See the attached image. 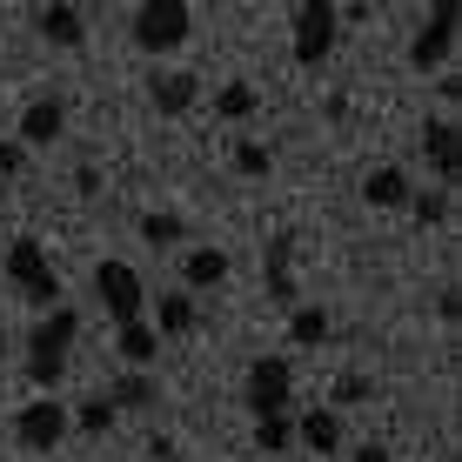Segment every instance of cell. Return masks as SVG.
Listing matches in <instances>:
<instances>
[{
  "mask_svg": "<svg viewBox=\"0 0 462 462\" xmlns=\"http://www.w3.org/2000/svg\"><path fill=\"white\" fill-rule=\"evenodd\" d=\"M289 442H295L289 409H268V416H254V449H262V456H282Z\"/></svg>",
  "mask_w": 462,
  "mask_h": 462,
  "instance_id": "7402d4cb",
  "label": "cell"
},
{
  "mask_svg": "<svg viewBox=\"0 0 462 462\" xmlns=\"http://www.w3.org/2000/svg\"><path fill=\"white\" fill-rule=\"evenodd\" d=\"M94 295H101V309L115 315V322H134V315L148 309V282H141L134 262H101L94 268Z\"/></svg>",
  "mask_w": 462,
  "mask_h": 462,
  "instance_id": "8992f818",
  "label": "cell"
},
{
  "mask_svg": "<svg viewBox=\"0 0 462 462\" xmlns=\"http://www.w3.org/2000/svg\"><path fill=\"white\" fill-rule=\"evenodd\" d=\"M409 188H416V181H409V174L395 168V162H382V168L362 174V201H369V208H402Z\"/></svg>",
  "mask_w": 462,
  "mask_h": 462,
  "instance_id": "9a60e30c",
  "label": "cell"
},
{
  "mask_svg": "<svg viewBox=\"0 0 462 462\" xmlns=\"http://www.w3.org/2000/svg\"><path fill=\"white\" fill-rule=\"evenodd\" d=\"M0 356H7V328H0Z\"/></svg>",
  "mask_w": 462,
  "mask_h": 462,
  "instance_id": "f1b7e54d",
  "label": "cell"
},
{
  "mask_svg": "<svg viewBox=\"0 0 462 462\" xmlns=\"http://www.w3.org/2000/svg\"><path fill=\"white\" fill-rule=\"evenodd\" d=\"M254 107H262V94H254L248 81H228V88H215V115H221V121H248Z\"/></svg>",
  "mask_w": 462,
  "mask_h": 462,
  "instance_id": "603a6c76",
  "label": "cell"
},
{
  "mask_svg": "<svg viewBox=\"0 0 462 462\" xmlns=\"http://www.w3.org/2000/svg\"><path fill=\"white\" fill-rule=\"evenodd\" d=\"M235 174H248V181H262L268 168H275V148H268V141H235Z\"/></svg>",
  "mask_w": 462,
  "mask_h": 462,
  "instance_id": "d4e9b609",
  "label": "cell"
},
{
  "mask_svg": "<svg viewBox=\"0 0 462 462\" xmlns=\"http://www.w3.org/2000/svg\"><path fill=\"white\" fill-rule=\"evenodd\" d=\"M336 34H342V7L336 0H295V68L315 74L328 54H336Z\"/></svg>",
  "mask_w": 462,
  "mask_h": 462,
  "instance_id": "3957f363",
  "label": "cell"
},
{
  "mask_svg": "<svg viewBox=\"0 0 462 462\" xmlns=\"http://www.w3.org/2000/svg\"><path fill=\"white\" fill-rule=\"evenodd\" d=\"M7 282L21 289V301H34V309L68 301V295H60V282H54V262H47V248L34 242V235H21V242L7 248Z\"/></svg>",
  "mask_w": 462,
  "mask_h": 462,
  "instance_id": "277c9868",
  "label": "cell"
},
{
  "mask_svg": "<svg viewBox=\"0 0 462 462\" xmlns=\"http://www.w3.org/2000/svg\"><path fill=\"white\" fill-rule=\"evenodd\" d=\"M107 402H115V409H154V402H162V389H154L148 369H127L115 389H107Z\"/></svg>",
  "mask_w": 462,
  "mask_h": 462,
  "instance_id": "ffe728a7",
  "label": "cell"
},
{
  "mask_svg": "<svg viewBox=\"0 0 462 462\" xmlns=\"http://www.w3.org/2000/svg\"><path fill=\"white\" fill-rule=\"evenodd\" d=\"M14 174H27V148L21 141H0V181H14Z\"/></svg>",
  "mask_w": 462,
  "mask_h": 462,
  "instance_id": "4316f807",
  "label": "cell"
},
{
  "mask_svg": "<svg viewBox=\"0 0 462 462\" xmlns=\"http://www.w3.org/2000/svg\"><path fill=\"white\" fill-rule=\"evenodd\" d=\"M221 282H228V254H221V248H188V254H181V289H188V295L221 289Z\"/></svg>",
  "mask_w": 462,
  "mask_h": 462,
  "instance_id": "2e32d148",
  "label": "cell"
},
{
  "mask_svg": "<svg viewBox=\"0 0 462 462\" xmlns=\"http://www.w3.org/2000/svg\"><path fill=\"white\" fill-rule=\"evenodd\" d=\"M68 416H74V429H81V436H107L121 409L107 402V395H88V402H81V409H68Z\"/></svg>",
  "mask_w": 462,
  "mask_h": 462,
  "instance_id": "cb8c5ba5",
  "label": "cell"
},
{
  "mask_svg": "<svg viewBox=\"0 0 462 462\" xmlns=\"http://www.w3.org/2000/svg\"><path fill=\"white\" fill-rule=\"evenodd\" d=\"M295 402V369L289 356H254L248 362V409L268 416V409H289Z\"/></svg>",
  "mask_w": 462,
  "mask_h": 462,
  "instance_id": "ba28073f",
  "label": "cell"
},
{
  "mask_svg": "<svg viewBox=\"0 0 462 462\" xmlns=\"http://www.w3.org/2000/svg\"><path fill=\"white\" fill-rule=\"evenodd\" d=\"M68 134V107L47 94V101H27V115H21V148H54V141Z\"/></svg>",
  "mask_w": 462,
  "mask_h": 462,
  "instance_id": "8fae6325",
  "label": "cell"
},
{
  "mask_svg": "<svg viewBox=\"0 0 462 462\" xmlns=\"http://www.w3.org/2000/svg\"><path fill=\"white\" fill-rule=\"evenodd\" d=\"M68 429H74L68 402L41 395V402H27L21 416H14V442H21V449H34V456H47V449H60V442H68Z\"/></svg>",
  "mask_w": 462,
  "mask_h": 462,
  "instance_id": "52a82bcc",
  "label": "cell"
},
{
  "mask_svg": "<svg viewBox=\"0 0 462 462\" xmlns=\"http://www.w3.org/2000/svg\"><path fill=\"white\" fill-rule=\"evenodd\" d=\"M449 195H456V188H442V181H436V188H409V201H402V208L416 215L422 228H442V221L456 215V201H449Z\"/></svg>",
  "mask_w": 462,
  "mask_h": 462,
  "instance_id": "d6986e66",
  "label": "cell"
},
{
  "mask_svg": "<svg viewBox=\"0 0 462 462\" xmlns=\"http://www.w3.org/2000/svg\"><path fill=\"white\" fill-rule=\"evenodd\" d=\"M127 34H134L141 54H174V47L195 34V14H188V0H134Z\"/></svg>",
  "mask_w": 462,
  "mask_h": 462,
  "instance_id": "7a4b0ae2",
  "label": "cell"
},
{
  "mask_svg": "<svg viewBox=\"0 0 462 462\" xmlns=\"http://www.w3.org/2000/svg\"><path fill=\"white\" fill-rule=\"evenodd\" d=\"M348 462H395V456H389V449H382V442H362V449H356V456H348Z\"/></svg>",
  "mask_w": 462,
  "mask_h": 462,
  "instance_id": "83f0119b",
  "label": "cell"
},
{
  "mask_svg": "<svg viewBox=\"0 0 462 462\" xmlns=\"http://www.w3.org/2000/svg\"><path fill=\"white\" fill-rule=\"evenodd\" d=\"M369 395H375V382H369V375H356V369L336 382V409H356V402H369Z\"/></svg>",
  "mask_w": 462,
  "mask_h": 462,
  "instance_id": "484cf974",
  "label": "cell"
},
{
  "mask_svg": "<svg viewBox=\"0 0 462 462\" xmlns=\"http://www.w3.org/2000/svg\"><path fill=\"white\" fill-rule=\"evenodd\" d=\"M74 336H81V309H68V301L41 309V328H34V342H27V375L60 382V369H68V356H74Z\"/></svg>",
  "mask_w": 462,
  "mask_h": 462,
  "instance_id": "6da1fadb",
  "label": "cell"
},
{
  "mask_svg": "<svg viewBox=\"0 0 462 462\" xmlns=\"http://www.w3.org/2000/svg\"><path fill=\"white\" fill-rule=\"evenodd\" d=\"M148 101H154V115H188V107H195L201 101V81H195V74H154V81H148Z\"/></svg>",
  "mask_w": 462,
  "mask_h": 462,
  "instance_id": "4fadbf2b",
  "label": "cell"
},
{
  "mask_svg": "<svg viewBox=\"0 0 462 462\" xmlns=\"http://www.w3.org/2000/svg\"><path fill=\"white\" fill-rule=\"evenodd\" d=\"M289 342L295 348H322L328 342V309H315V301H289Z\"/></svg>",
  "mask_w": 462,
  "mask_h": 462,
  "instance_id": "ac0fdd59",
  "label": "cell"
},
{
  "mask_svg": "<svg viewBox=\"0 0 462 462\" xmlns=\"http://www.w3.org/2000/svg\"><path fill=\"white\" fill-rule=\"evenodd\" d=\"M449 54H456V0H436L429 21L416 27V41H409V68L416 74H442Z\"/></svg>",
  "mask_w": 462,
  "mask_h": 462,
  "instance_id": "5b68a950",
  "label": "cell"
},
{
  "mask_svg": "<svg viewBox=\"0 0 462 462\" xmlns=\"http://www.w3.org/2000/svg\"><path fill=\"white\" fill-rule=\"evenodd\" d=\"M141 242H148V248H181L188 242V221L168 215V208H148V215H141Z\"/></svg>",
  "mask_w": 462,
  "mask_h": 462,
  "instance_id": "44dd1931",
  "label": "cell"
},
{
  "mask_svg": "<svg viewBox=\"0 0 462 462\" xmlns=\"http://www.w3.org/2000/svg\"><path fill=\"white\" fill-rule=\"evenodd\" d=\"M195 328H201V309H195L188 289H168L162 301H154V336L162 342H181V336H195Z\"/></svg>",
  "mask_w": 462,
  "mask_h": 462,
  "instance_id": "7c38bea8",
  "label": "cell"
},
{
  "mask_svg": "<svg viewBox=\"0 0 462 462\" xmlns=\"http://www.w3.org/2000/svg\"><path fill=\"white\" fill-rule=\"evenodd\" d=\"M295 436L309 442L315 456H336V449H342V416H336V409H301Z\"/></svg>",
  "mask_w": 462,
  "mask_h": 462,
  "instance_id": "e0dca14e",
  "label": "cell"
},
{
  "mask_svg": "<svg viewBox=\"0 0 462 462\" xmlns=\"http://www.w3.org/2000/svg\"><path fill=\"white\" fill-rule=\"evenodd\" d=\"M34 27H41V41H47V47H60V54H74V47L88 41V27H81V7H74V0H47Z\"/></svg>",
  "mask_w": 462,
  "mask_h": 462,
  "instance_id": "30bf717a",
  "label": "cell"
},
{
  "mask_svg": "<svg viewBox=\"0 0 462 462\" xmlns=\"http://www.w3.org/2000/svg\"><path fill=\"white\" fill-rule=\"evenodd\" d=\"M121 336H115V348H121V362L127 369H154V362H162V336H154V322H115Z\"/></svg>",
  "mask_w": 462,
  "mask_h": 462,
  "instance_id": "5bb4252c",
  "label": "cell"
},
{
  "mask_svg": "<svg viewBox=\"0 0 462 462\" xmlns=\"http://www.w3.org/2000/svg\"><path fill=\"white\" fill-rule=\"evenodd\" d=\"M422 154H429V168H436V181H442V188H456L462 148H456V121H449V115L422 121Z\"/></svg>",
  "mask_w": 462,
  "mask_h": 462,
  "instance_id": "9c48e42d",
  "label": "cell"
}]
</instances>
